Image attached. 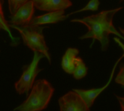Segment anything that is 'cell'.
<instances>
[{"mask_svg": "<svg viewBox=\"0 0 124 111\" xmlns=\"http://www.w3.org/2000/svg\"><path fill=\"white\" fill-rule=\"evenodd\" d=\"M35 7L33 2L32 0H30L9 17L10 20L8 21V23L16 26L28 25L33 17Z\"/></svg>", "mask_w": 124, "mask_h": 111, "instance_id": "obj_7", "label": "cell"}, {"mask_svg": "<svg viewBox=\"0 0 124 111\" xmlns=\"http://www.w3.org/2000/svg\"><path fill=\"white\" fill-rule=\"evenodd\" d=\"M119 30H120V32L121 33V34L124 36V29L121 28V27H119Z\"/></svg>", "mask_w": 124, "mask_h": 111, "instance_id": "obj_17", "label": "cell"}, {"mask_svg": "<svg viewBox=\"0 0 124 111\" xmlns=\"http://www.w3.org/2000/svg\"><path fill=\"white\" fill-rule=\"evenodd\" d=\"M54 88L46 79L36 80L27 98L14 111H43L45 110L53 96Z\"/></svg>", "mask_w": 124, "mask_h": 111, "instance_id": "obj_2", "label": "cell"}, {"mask_svg": "<svg viewBox=\"0 0 124 111\" xmlns=\"http://www.w3.org/2000/svg\"><path fill=\"white\" fill-rule=\"evenodd\" d=\"M124 7H118L110 10H104L96 14L84 17L80 19L71 20V22H77L85 25L88 28V32L79 37V39H88L92 38L93 42L91 47L97 40L100 43L101 50L105 51L108 50L110 46V35L114 34L118 38L124 40V37L113 25V17L115 14L121 10Z\"/></svg>", "mask_w": 124, "mask_h": 111, "instance_id": "obj_1", "label": "cell"}, {"mask_svg": "<svg viewBox=\"0 0 124 111\" xmlns=\"http://www.w3.org/2000/svg\"><path fill=\"white\" fill-rule=\"evenodd\" d=\"M30 0H8V7L9 12L12 14H14L17 9L27 3Z\"/></svg>", "mask_w": 124, "mask_h": 111, "instance_id": "obj_14", "label": "cell"}, {"mask_svg": "<svg viewBox=\"0 0 124 111\" xmlns=\"http://www.w3.org/2000/svg\"><path fill=\"white\" fill-rule=\"evenodd\" d=\"M3 3H4V0H0V30H4L7 32L9 38H11V43H10L11 46H16L20 43V38H15L12 36L9 24L8 23V21L5 19L4 17V10H3Z\"/></svg>", "mask_w": 124, "mask_h": 111, "instance_id": "obj_11", "label": "cell"}, {"mask_svg": "<svg viewBox=\"0 0 124 111\" xmlns=\"http://www.w3.org/2000/svg\"><path fill=\"white\" fill-rule=\"evenodd\" d=\"M60 111H90L82 98L75 91H69L58 100Z\"/></svg>", "mask_w": 124, "mask_h": 111, "instance_id": "obj_6", "label": "cell"}, {"mask_svg": "<svg viewBox=\"0 0 124 111\" xmlns=\"http://www.w3.org/2000/svg\"><path fill=\"white\" fill-rule=\"evenodd\" d=\"M36 9L44 12L65 10L72 6L70 0H32Z\"/></svg>", "mask_w": 124, "mask_h": 111, "instance_id": "obj_8", "label": "cell"}, {"mask_svg": "<svg viewBox=\"0 0 124 111\" xmlns=\"http://www.w3.org/2000/svg\"><path fill=\"white\" fill-rule=\"evenodd\" d=\"M88 73V67L86 66L84 60L81 57H77L75 61V68L73 72L74 79L79 80L84 78Z\"/></svg>", "mask_w": 124, "mask_h": 111, "instance_id": "obj_12", "label": "cell"}, {"mask_svg": "<svg viewBox=\"0 0 124 111\" xmlns=\"http://www.w3.org/2000/svg\"><path fill=\"white\" fill-rule=\"evenodd\" d=\"M114 40L116 41V43H117L121 47V48L123 49V51H124V54H123V56H122L120 59H118V61H116V63L115 64V65H114V66H113V70H112L111 74H110V77H109V79H108L107 84H105L103 87H100V88H94V89H91V90H81V89H73V91H75L76 93H78V94L82 98V99L85 101V103L87 104V105H88L89 108H91V107L93 105L94 101H95L96 99L99 97V95H100L105 90H106V89L108 87V86L110 85V82H111V81H112V79H113V78L114 73H115V71H116V67H117L118 64V63L120 62V61L123 59V57H124V45L120 41V40H119L118 38H115Z\"/></svg>", "mask_w": 124, "mask_h": 111, "instance_id": "obj_5", "label": "cell"}, {"mask_svg": "<svg viewBox=\"0 0 124 111\" xmlns=\"http://www.w3.org/2000/svg\"><path fill=\"white\" fill-rule=\"evenodd\" d=\"M116 97L117 98V100H118L121 106V111H124V97H120L116 95Z\"/></svg>", "mask_w": 124, "mask_h": 111, "instance_id": "obj_16", "label": "cell"}, {"mask_svg": "<svg viewBox=\"0 0 124 111\" xmlns=\"http://www.w3.org/2000/svg\"><path fill=\"white\" fill-rule=\"evenodd\" d=\"M121 1H124V0H120Z\"/></svg>", "mask_w": 124, "mask_h": 111, "instance_id": "obj_18", "label": "cell"}, {"mask_svg": "<svg viewBox=\"0 0 124 111\" xmlns=\"http://www.w3.org/2000/svg\"><path fill=\"white\" fill-rule=\"evenodd\" d=\"M100 4V0H90L89 1V3L83 8H81V9L79 10H77V11H75L73 12H71L68 14H67V17H68L69 16L75 14V13H78V12H84V11H93V12H95V11H97L98 9H99V6Z\"/></svg>", "mask_w": 124, "mask_h": 111, "instance_id": "obj_13", "label": "cell"}, {"mask_svg": "<svg viewBox=\"0 0 124 111\" xmlns=\"http://www.w3.org/2000/svg\"><path fill=\"white\" fill-rule=\"evenodd\" d=\"M67 18V15L65 14V10L49 12L40 16L33 17L29 25L41 26L47 24H56L66 20Z\"/></svg>", "mask_w": 124, "mask_h": 111, "instance_id": "obj_9", "label": "cell"}, {"mask_svg": "<svg viewBox=\"0 0 124 111\" xmlns=\"http://www.w3.org/2000/svg\"><path fill=\"white\" fill-rule=\"evenodd\" d=\"M79 53L78 49L76 48H68L62 58L61 66L65 72L72 74L75 68L76 59Z\"/></svg>", "mask_w": 124, "mask_h": 111, "instance_id": "obj_10", "label": "cell"}, {"mask_svg": "<svg viewBox=\"0 0 124 111\" xmlns=\"http://www.w3.org/2000/svg\"><path fill=\"white\" fill-rule=\"evenodd\" d=\"M9 27L20 33L25 46L33 52L36 51L44 54L45 58L51 64V55L49 52V48L46 46L44 35L43 34V30L47 27L31 25L26 26L9 25Z\"/></svg>", "mask_w": 124, "mask_h": 111, "instance_id": "obj_3", "label": "cell"}, {"mask_svg": "<svg viewBox=\"0 0 124 111\" xmlns=\"http://www.w3.org/2000/svg\"><path fill=\"white\" fill-rule=\"evenodd\" d=\"M115 82L124 87V63L121 64L119 66V72L115 78Z\"/></svg>", "mask_w": 124, "mask_h": 111, "instance_id": "obj_15", "label": "cell"}, {"mask_svg": "<svg viewBox=\"0 0 124 111\" xmlns=\"http://www.w3.org/2000/svg\"><path fill=\"white\" fill-rule=\"evenodd\" d=\"M33 53L32 61L29 64L23 66L22 75L15 83V91L19 95L25 94L27 96L28 95V92L36 82L37 75L43 70V69L39 68V63L43 58H45L44 55L36 51Z\"/></svg>", "mask_w": 124, "mask_h": 111, "instance_id": "obj_4", "label": "cell"}]
</instances>
